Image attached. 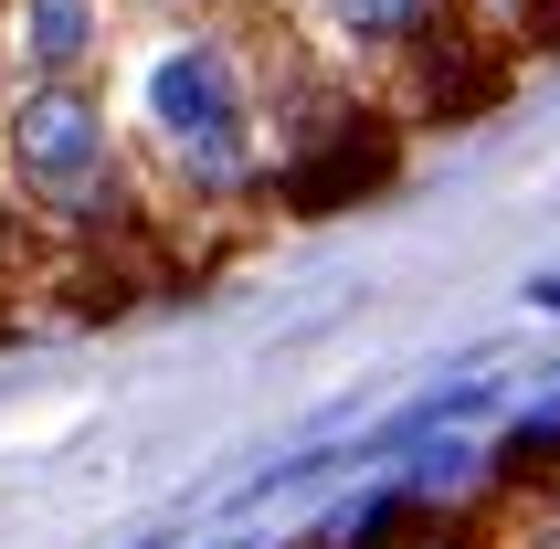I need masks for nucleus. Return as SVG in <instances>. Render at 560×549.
<instances>
[{
    "label": "nucleus",
    "instance_id": "nucleus-2",
    "mask_svg": "<svg viewBox=\"0 0 560 549\" xmlns=\"http://www.w3.org/2000/svg\"><path fill=\"white\" fill-rule=\"evenodd\" d=\"M127 149L149 170L159 201L190 212H265V170H276V117H265V54L222 22H180L170 54L138 63V117Z\"/></svg>",
    "mask_w": 560,
    "mask_h": 549
},
{
    "label": "nucleus",
    "instance_id": "nucleus-3",
    "mask_svg": "<svg viewBox=\"0 0 560 549\" xmlns=\"http://www.w3.org/2000/svg\"><path fill=\"white\" fill-rule=\"evenodd\" d=\"M328 43V63L392 74L402 117H466L508 74V43L476 22V0H285Z\"/></svg>",
    "mask_w": 560,
    "mask_h": 549
},
{
    "label": "nucleus",
    "instance_id": "nucleus-5",
    "mask_svg": "<svg viewBox=\"0 0 560 549\" xmlns=\"http://www.w3.org/2000/svg\"><path fill=\"white\" fill-rule=\"evenodd\" d=\"M476 22L498 32L508 54H529V43H560V0H476Z\"/></svg>",
    "mask_w": 560,
    "mask_h": 549
},
{
    "label": "nucleus",
    "instance_id": "nucleus-7",
    "mask_svg": "<svg viewBox=\"0 0 560 549\" xmlns=\"http://www.w3.org/2000/svg\"><path fill=\"white\" fill-rule=\"evenodd\" d=\"M117 11H149V22H233L244 0H117Z\"/></svg>",
    "mask_w": 560,
    "mask_h": 549
},
{
    "label": "nucleus",
    "instance_id": "nucleus-6",
    "mask_svg": "<svg viewBox=\"0 0 560 549\" xmlns=\"http://www.w3.org/2000/svg\"><path fill=\"white\" fill-rule=\"evenodd\" d=\"M360 549H487L476 528H444V518H392L381 539H360Z\"/></svg>",
    "mask_w": 560,
    "mask_h": 549
},
{
    "label": "nucleus",
    "instance_id": "nucleus-1",
    "mask_svg": "<svg viewBox=\"0 0 560 549\" xmlns=\"http://www.w3.org/2000/svg\"><path fill=\"white\" fill-rule=\"evenodd\" d=\"M0 212L43 254H159L170 201L106 85H0Z\"/></svg>",
    "mask_w": 560,
    "mask_h": 549
},
{
    "label": "nucleus",
    "instance_id": "nucleus-4",
    "mask_svg": "<svg viewBox=\"0 0 560 549\" xmlns=\"http://www.w3.org/2000/svg\"><path fill=\"white\" fill-rule=\"evenodd\" d=\"M117 0H0V85H106Z\"/></svg>",
    "mask_w": 560,
    "mask_h": 549
}]
</instances>
